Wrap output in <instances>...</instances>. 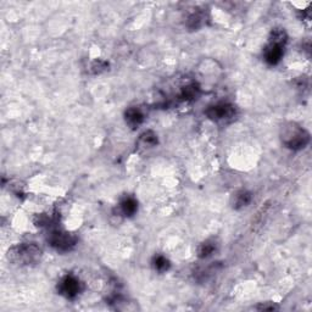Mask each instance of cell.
Returning a JSON list of instances; mask_svg holds the SVG:
<instances>
[{
    "mask_svg": "<svg viewBox=\"0 0 312 312\" xmlns=\"http://www.w3.org/2000/svg\"><path fill=\"white\" fill-rule=\"evenodd\" d=\"M8 257L11 263L19 266H31L39 263L42 257V250L34 243L17 244L9 249Z\"/></svg>",
    "mask_w": 312,
    "mask_h": 312,
    "instance_id": "cell-2",
    "label": "cell"
},
{
    "mask_svg": "<svg viewBox=\"0 0 312 312\" xmlns=\"http://www.w3.org/2000/svg\"><path fill=\"white\" fill-rule=\"evenodd\" d=\"M284 46L283 44L270 42L266 45V48L264 50V59L267 64L271 66H275L281 63V60L283 59L284 55Z\"/></svg>",
    "mask_w": 312,
    "mask_h": 312,
    "instance_id": "cell-6",
    "label": "cell"
},
{
    "mask_svg": "<svg viewBox=\"0 0 312 312\" xmlns=\"http://www.w3.org/2000/svg\"><path fill=\"white\" fill-rule=\"evenodd\" d=\"M159 144L158 134L152 131H145L139 135L138 139V146L144 150H149L155 148Z\"/></svg>",
    "mask_w": 312,
    "mask_h": 312,
    "instance_id": "cell-9",
    "label": "cell"
},
{
    "mask_svg": "<svg viewBox=\"0 0 312 312\" xmlns=\"http://www.w3.org/2000/svg\"><path fill=\"white\" fill-rule=\"evenodd\" d=\"M119 207L122 216L132 217L134 216L138 211V201L133 196H125V198L121 200Z\"/></svg>",
    "mask_w": 312,
    "mask_h": 312,
    "instance_id": "cell-8",
    "label": "cell"
},
{
    "mask_svg": "<svg viewBox=\"0 0 312 312\" xmlns=\"http://www.w3.org/2000/svg\"><path fill=\"white\" fill-rule=\"evenodd\" d=\"M256 308H258V310H267V311H273V310H277L278 308V306H276L275 304H272L271 306L266 305V302L265 304H263L261 306H257Z\"/></svg>",
    "mask_w": 312,
    "mask_h": 312,
    "instance_id": "cell-16",
    "label": "cell"
},
{
    "mask_svg": "<svg viewBox=\"0 0 312 312\" xmlns=\"http://www.w3.org/2000/svg\"><path fill=\"white\" fill-rule=\"evenodd\" d=\"M84 289V285L78 277L66 275L60 279L58 284V291L66 299H76Z\"/></svg>",
    "mask_w": 312,
    "mask_h": 312,
    "instance_id": "cell-4",
    "label": "cell"
},
{
    "mask_svg": "<svg viewBox=\"0 0 312 312\" xmlns=\"http://www.w3.org/2000/svg\"><path fill=\"white\" fill-rule=\"evenodd\" d=\"M90 70H92V73L94 75H100V73L108 71L109 70V63L104 60H95L90 66Z\"/></svg>",
    "mask_w": 312,
    "mask_h": 312,
    "instance_id": "cell-15",
    "label": "cell"
},
{
    "mask_svg": "<svg viewBox=\"0 0 312 312\" xmlns=\"http://www.w3.org/2000/svg\"><path fill=\"white\" fill-rule=\"evenodd\" d=\"M252 200V194L245 189H241L233 195V200H232V205L235 210H240V209L246 207Z\"/></svg>",
    "mask_w": 312,
    "mask_h": 312,
    "instance_id": "cell-10",
    "label": "cell"
},
{
    "mask_svg": "<svg viewBox=\"0 0 312 312\" xmlns=\"http://www.w3.org/2000/svg\"><path fill=\"white\" fill-rule=\"evenodd\" d=\"M48 241L59 252H69L77 245V237L70 232L61 231V229H54L50 232Z\"/></svg>",
    "mask_w": 312,
    "mask_h": 312,
    "instance_id": "cell-3",
    "label": "cell"
},
{
    "mask_svg": "<svg viewBox=\"0 0 312 312\" xmlns=\"http://www.w3.org/2000/svg\"><path fill=\"white\" fill-rule=\"evenodd\" d=\"M151 265H152V269L159 273L167 272L171 267L170 260L164 255H155L151 261Z\"/></svg>",
    "mask_w": 312,
    "mask_h": 312,
    "instance_id": "cell-13",
    "label": "cell"
},
{
    "mask_svg": "<svg viewBox=\"0 0 312 312\" xmlns=\"http://www.w3.org/2000/svg\"><path fill=\"white\" fill-rule=\"evenodd\" d=\"M279 138L285 148L299 151L310 143V133L296 122H285L281 126Z\"/></svg>",
    "mask_w": 312,
    "mask_h": 312,
    "instance_id": "cell-1",
    "label": "cell"
},
{
    "mask_svg": "<svg viewBox=\"0 0 312 312\" xmlns=\"http://www.w3.org/2000/svg\"><path fill=\"white\" fill-rule=\"evenodd\" d=\"M200 94H201V89H200L199 85L195 83H189L182 88L181 98L184 101H194V100L199 98Z\"/></svg>",
    "mask_w": 312,
    "mask_h": 312,
    "instance_id": "cell-11",
    "label": "cell"
},
{
    "mask_svg": "<svg viewBox=\"0 0 312 312\" xmlns=\"http://www.w3.org/2000/svg\"><path fill=\"white\" fill-rule=\"evenodd\" d=\"M144 116L143 111L139 108H129L126 110L125 113V121L128 125L129 128L135 129L139 127L140 125L144 122Z\"/></svg>",
    "mask_w": 312,
    "mask_h": 312,
    "instance_id": "cell-7",
    "label": "cell"
},
{
    "mask_svg": "<svg viewBox=\"0 0 312 312\" xmlns=\"http://www.w3.org/2000/svg\"><path fill=\"white\" fill-rule=\"evenodd\" d=\"M217 249V244L213 239L202 241L198 248V256L200 258H209L215 254Z\"/></svg>",
    "mask_w": 312,
    "mask_h": 312,
    "instance_id": "cell-12",
    "label": "cell"
},
{
    "mask_svg": "<svg viewBox=\"0 0 312 312\" xmlns=\"http://www.w3.org/2000/svg\"><path fill=\"white\" fill-rule=\"evenodd\" d=\"M202 25H204V15L199 11L194 13L188 17L187 20V27L189 29H193V31H196V29L201 28Z\"/></svg>",
    "mask_w": 312,
    "mask_h": 312,
    "instance_id": "cell-14",
    "label": "cell"
},
{
    "mask_svg": "<svg viewBox=\"0 0 312 312\" xmlns=\"http://www.w3.org/2000/svg\"><path fill=\"white\" fill-rule=\"evenodd\" d=\"M205 115L214 122H226L235 116V107L231 102H217L207 107Z\"/></svg>",
    "mask_w": 312,
    "mask_h": 312,
    "instance_id": "cell-5",
    "label": "cell"
}]
</instances>
